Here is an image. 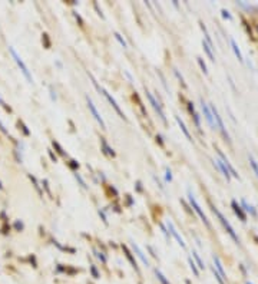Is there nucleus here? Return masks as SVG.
Listing matches in <instances>:
<instances>
[{"instance_id": "obj_1", "label": "nucleus", "mask_w": 258, "mask_h": 284, "mask_svg": "<svg viewBox=\"0 0 258 284\" xmlns=\"http://www.w3.org/2000/svg\"><path fill=\"white\" fill-rule=\"evenodd\" d=\"M212 211H214V214H215V215L218 217V219H219V222H221V224L224 225V228L226 229V232H228V234L231 235V238H232V240L235 241L236 244H239V238H238V235H236V234H235V231H234V228H232V225L229 224V221H228V219H226L225 217H224V215H222V214L219 212V209H218V208L212 207Z\"/></svg>"}, {"instance_id": "obj_2", "label": "nucleus", "mask_w": 258, "mask_h": 284, "mask_svg": "<svg viewBox=\"0 0 258 284\" xmlns=\"http://www.w3.org/2000/svg\"><path fill=\"white\" fill-rule=\"evenodd\" d=\"M92 80H93V85L96 86V89H97V90H99V92H102V95H103V96H105V98L108 99V102H109V103L112 105V108H113V109L116 110V113H118V115H119V116H120V118H125V115H123V112H122V109L119 108V105H118V103H116V100H115V99L112 98V96H110V95L108 93V92H106V90H105V89H103V87H100V86H99V85H97V82H96V80H95V79H93V77H92Z\"/></svg>"}, {"instance_id": "obj_3", "label": "nucleus", "mask_w": 258, "mask_h": 284, "mask_svg": "<svg viewBox=\"0 0 258 284\" xmlns=\"http://www.w3.org/2000/svg\"><path fill=\"white\" fill-rule=\"evenodd\" d=\"M188 199H189V202H191V205H192V208L198 212V215L201 217V219L205 222V225L208 227V228H211V224H209V221H208V218H206V215L204 214V211H202V208L199 207V204L196 202V199H195V197L192 195V192L191 191H188Z\"/></svg>"}, {"instance_id": "obj_4", "label": "nucleus", "mask_w": 258, "mask_h": 284, "mask_svg": "<svg viewBox=\"0 0 258 284\" xmlns=\"http://www.w3.org/2000/svg\"><path fill=\"white\" fill-rule=\"evenodd\" d=\"M209 109H211V112H212V116H214V119H215L216 128H219V131L222 132L224 138H225L226 141H229V135H228V132H226L225 126H224V122H222V119H221V116H219V113H218L216 108H215L214 105H211V106H209Z\"/></svg>"}, {"instance_id": "obj_5", "label": "nucleus", "mask_w": 258, "mask_h": 284, "mask_svg": "<svg viewBox=\"0 0 258 284\" xmlns=\"http://www.w3.org/2000/svg\"><path fill=\"white\" fill-rule=\"evenodd\" d=\"M86 102H87V108H89V110L92 112V115H93V118L97 120V123L100 125V128H103L105 129V122H103V119H102V116H100V113L97 112L96 109V106L93 105V102H92V99L89 98V96H86Z\"/></svg>"}, {"instance_id": "obj_6", "label": "nucleus", "mask_w": 258, "mask_h": 284, "mask_svg": "<svg viewBox=\"0 0 258 284\" xmlns=\"http://www.w3.org/2000/svg\"><path fill=\"white\" fill-rule=\"evenodd\" d=\"M201 108H202V112H204V116H205V119H206V122L209 123V126H211L212 129H215V128H216V123H215V120H214L212 112L209 109V106L204 102V99H201Z\"/></svg>"}, {"instance_id": "obj_7", "label": "nucleus", "mask_w": 258, "mask_h": 284, "mask_svg": "<svg viewBox=\"0 0 258 284\" xmlns=\"http://www.w3.org/2000/svg\"><path fill=\"white\" fill-rule=\"evenodd\" d=\"M146 96H148V99H149V102H150V105L153 106V109L158 112V115H159V118H161L163 122H166V118H165V112H163V109H162V106L159 105V102H156V99L153 98L152 95H150L149 92H146Z\"/></svg>"}, {"instance_id": "obj_8", "label": "nucleus", "mask_w": 258, "mask_h": 284, "mask_svg": "<svg viewBox=\"0 0 258 284\" xmlns=\"http://www.w3.org/2000/svg\"><path fill=\"white\" fill-rule=\"evenodd\" d=\"M166 225H168V229L171 231V234H172V235H173V237H175V240L178 241V244H179V245H181L182 248H185V242H183L182 237H181V235L178 234V231L175 229V227H173V224H172L171 221H168V222H166Z\"/></svg>"}, {"instance_id": "obj_9", "label": "nucleus", "mask_w": 258, "mask_h": 284, "mask_svg": "<svg viewBox=\"0 0 258 284\" xmlns=\"http://www.w3.org/2000/svg\"><path fill=\"white\" fill-rule=\"evenodd\" d=\"M218 155L221 156V161H222V162H224V164L226 165V168H228V171H229V174L232 175V176H235V178H239V175L236 174V171H235V169H234V166H232V165L229 164V161L226 159V156H225V155H224V153H222V152H221L219 149H218Z\"/></svg>"}, {"instance_id": "obj_10", "label": "nucleus", "mask_w": 258, "mask_h": 284, "mask_svg": "<svg viewBox=\"0 0 258 284\" xmlns=\"http://www.w3.org/2000/svg\"><path fill=\"white\" fill-rule=\"evenodd\" d=\"M214 165L219 168V171H221V172L224 174V176H225L226 179H229V178H231V174H229V171H228L226 165L224 164V162H222L221 159H215V161H214Z\"/></svg>"}, {"instance_id": "obj_11", "label": "nucleus", "mask_w": 258, "mask_h": 284, "mask_svg": "<svg viewBox=\"0 0 258 284\" xmlns=\"http://www.w3.org/2000/svg\"><path fill=\"white\" fill-rule=\"evenodd\" d=\"M11 53H13V56H14V59H16V62L19 63V66H20V69H22V72L24 73V76H26V77H27V79H29V80H30V82H32V76H30V73H29V70H27V67L24 66V63H23V62H22V60H20V57H19V56L16 55V52H14V50H11Z\"/></svg>"}, {"instance_id": "obj_12", "label": "nucleus", "mask_w": 258, "mask_h": 284, "mask_svg": "<svg viewBox=\"0 0 258 284\" xmlns=\"http://www.w3.org/2000/svg\"><path fill=\"white\" fill-rule=\"evenodd\" d=\"M231 205H232V208H234V211H235V214H236V215H238V217H239V219L245 222V221H247V215L244 214V211H242V208H241V207H239V205H238V204H236V201H232V202H231Z\"/></svg>"}, {"instance_id": "obj_13", "label": "nucleus", "mask_w": 258, "mask_h": 284, "mask_svg": "<svg viewBox=\"0 0 258 284\" xmlns=\"http://www.w3.org/2000/svg\"><path fill=\"white\" fill-rule=\"evenodd\" d=\"M132 248H133V251L138 254V257H139L140 260H142V262H143V264L148 267V265H149V261H148V258L145 257V254L142 252V250H140V248L138 247V245H136V244H135V242H132Z\"/></svg>"}, {"instance_id": "obj_14", "label": "nucleus", "mask_w": 258, "mask_h": 284, "mask_svg": "<svg viewBox=\"0 0 258 284\" xmlns=\"http://www.w3.org/2000/svg\"><path fill=\"white\" fill-rule=\"evenodd\" d=\"M212 260H214L215 265H216V271H218L219 275L222 277V280H226V274H225V271H224V268H222V264H221V261H219L218 255H214V257H212Z\"/></svg>"}, {"instance_id": "obj_15", "label": "nucleus", "mask_w": 258, "mask_h": 284, "mask_svg": "<svg viewBox=\"0 0 258 284\" xmlns=\"http://www.w3.org/2000/svg\"><path fill=\"white\" fill-rule=\"evenodd\" d=\"M175 119H176V122H178V125H179V128L182 129V132H183V135L189 139V141H192V138H191V133H189V131L186 129V126H185V123H183L182 120H181V118L178 116V115H175Z\"/></svg>"}, {"instance_id": "obj_16", "label": "nucleus", "mask_w": 258, "mask_h": 284, "mask_svg": "<svg viewBox=\"0 0 258 284\" xmlns=\"http://www.w3.org/2000/svg\"><path fill=\"white\" fill-rule=\"evenodd\" d=\"M231 46H232V50H234L235 56L238 57V60H239V62H242L244 59H242V55H241V50L238 49V44H236V42L234 40V39H231Z\"/></svg>"}, {"instance_id": "obj_17", "label": "nucleus", "mask_w": 258, "mask_h": 284, "mask_svg": "<svg viewBox=\"0 0 258 284\" xmlns=\"http://www.w3.org/2000/svg\"><path fill=\"white\" fill-rule=\"evenodd\" d=\"M241 204H242V207H244V209H245V211H248V212H249V214H251L252 217H257V212H255V209H254V208L251 207V205H248V204H247V201H245V199H242V201H241Z\"/></svg>"}, {"instance_id": "obj_18", "label": "nucleus", "mask_w": 258, "mask_h": 284, "mask_svg": "<svg viewBox=\"0 0 258 284\" xmlns=\"http://www.w3.org/2000/svg\"><path fill=\"white\" fill-rule=\"evenodd\" d=\"M248 159H249V165L252 166V169H254V172H255V175L258 178V162L255 161V158L252 155H248Z\"/></svg>"}, {"instance_id": "obj_19", "label": "nucleus", "mask_w": 258, "mask_h": 284, "mask_svg": "<svg viewBox=\"0 0 258 284\" xmlns=\"http://www.w3.org/2000/svg\"><path fill=\"white\" fill-rule=\"evenodd\" d=\"M202 46H204V50H205V52H206V55L209 56V59H211V60L214 62V60H215V57H214V53H212V49L209 47V44L206 43V42H204V40H202Z\"/></svg>"}, {"instance_id": "obj_20", "label": "nucleus", "mask_w": 258, "mask_h": 284, "mask_svg": "<svg viewBox=\"0 0 258 284\" xmlns=\"http://www.w3.org/2000/svg\"><path fill=\"white\" fill-rule=\"evenodd\" d=\"M155 274H156V277H158V280H159V281H161L162 284H171V283H169V281H168V280H166V278H165V275H163V274H162L161 271H158V270H155Z\"/></svg>"}, {"instance_id": "obj_21", "label": "nucleus", "mask_w": 258, "mask_h": 284, "mask_svg": "<svg viewBox=\"0 0 258 284\" xmlns=\"http://www.w3.org/2000/svg\"><path fill=\"white\" fill-rule=\"evenodd\" d=\"M188 261H189V265H191V270H192V271H194V274H195V275L198 277V275H199V271H198V268H196V265H195V262L192 261V258H191V257L188 258Z\"/></svg>"}, {"instance_id": "obj_22", "label": "nucleus", "mask_w": 258, "mask_h": 284, "mask_svg": "<svg viewBox=\"0 0 258 284\" xmlns=\"http://www.w3.org/2000/svg\"><path fill=\"white\" fill-rule=\"evenodd\" d=\"M192 257L195 258V260H196V262H198V267H199V268H204V267H205L204 262H202V260L199 258V255H198V254H196L195 251H192Z\"/></svg>"}, {"instance_id": "obj_23", "label": "nucleus", "mask_w": 258, "mask_h": 284, "mask_svg": "<svg viewBox=\"0 0 258 284\" xmlns=\"http://www.w3.org/2000/svg\"><path fill=\"white\" fill-rule=\"evenodd\" d=\"M196 60H198V63H199V66H201L202 72L206 75V73H208V70H206V65H205V62L202 60V57H196Z\"/></svg>"}, {"instance_id": "obj_24", "label": "nucleus", "mask_w": 258, "mask_h": 284, "mask_svg": "<svg viewBox=\"0 0 258 284\" xmlns=\"http://www.w3.org/2000/svg\"><path fill=\"white\" fill-rule=\"evenodd\" d=\"M212 273H214L215 278H216V281H218V283H219V284H225V283H224V280H222V277L219 275V273L215 270V267H212Z\"/></svg>"}, {"instance_id": "obj_25", "label": "nucleus", "mask_w": 258, "mask_h": 284, "mask_svg": "<svg viewBox=\"0 0 258 284\" xmlns=\"http://www.w3.org/2000/svg\"><path fill=\"white\" fill-rule=\"evenodd\" d=\"M123 251H125V254H126V257H128L129 260H130V262H132V265H133V267L136 268V262L133 261V258H132V255H130V252L128 251V248H126V247H123Z\"/></svg>"}, {"instance_id": "obj_26", "label": "nucleus", "mask_w": 258, "mask_h": 284, "mask_svg": "<svg viewBox=\"0 0 258 284\" xmlns=\"http://www.w3.org/2000/svg\"><path fill=\"white\" fill-rule=\"evenodd\" d=\"M102 145H103V148L106 149V152L109 153V155H112V156L115 155V152H113V149H110V148L108 146V143H106V142H105V139H102Z\"/></svg>"}, {"instance_id": "obj_27", "label": "nucleus", "mask_w": 258, "mask_h": 284, "mask_svg": "<svg viewBox=\"0 0 258 284\" xmlns=\"http://www.w3.org/2000/svg\"><path fill=\"white\" fill-rule=\"evenodd\" d=\"M194 120H195V125L198 126V129H201V122H199V115L198 113H194Z\"/></svg>"}, {"instance_id": "obj_28", "label": "nucleus", "mask_w": 258, "mask_h": 284, "mask_svg": "<svg viewBox=\"0 0 258 284\" xmlns=\"http://www.w3.org/2000/svg\"><path fill=\"white\" fill-rule=\"evenodd\" d=\"M115 37H116V39H118V40H119V43L122 44V46H123V47H126V42H125V40H123V39H122V36H120V34H119V33H115Z\"/></svg>"}, {"instance_id": "obj_29", "label": "nucleus", "mask_w": 258, "mask_h": 284, "mask_svg": "<svg viewBox=\"0 0 258 284\" xmlns=\"http://www.w3.org/2000/svg\"><path fill=\"white\" fill-rule=\"evenodd\" d=\"M75 176H76V179L79 181V184H80V185L83 186V188H87V185L85 184V181L82 179V176H80V175H79V174H75Z\"/></svg>"}, {"instance_id": "obj_30", "label": "nucleus", "mask_w": 258, "mask_h": 284, "mask_svg": "<svg viewBox=\"0 0 258 284\" xmlns=\"http://www.w3.org/2000/svg\"><path fill=\"white\" fill-rule=\"evenodd\" d=\"M221 13H222V17H224V19H228V20H231V19H232V17H231V14H229V13H228L225 9H222V10H221Z\"/></svg>"}, {"instance_id": "obj_31", "label": "nucleus", "mask_w": 258, "mask_h": 284, "mask_svg": "<svg viewBox=\"0 0 258 284\" xmlns=\"http://www.w3.org/2000/svg\"><path fill=\"white\" fill-rule=\"evenodd\" d=\"M161 229H162V232H163V234H165V237H166V238H168V240H169V235H168V231H166V228H165V227H163V225H162V224H161Z\"/></svg>"}, {"instance_id": "obj_32", "label": "nucleus", "mask_w": 258, "mask_h": 284, "mask_svg": "<svg viewBox=\"0 0 258 284\" xmlns=\"http://www.w3.org/2000/svg\"><path fill=\"white\" fill-rule=\"evenodd\" d=\"M166 181H172V174L169 169H166Z\"/></svg>"}, {"instance_id": "obj_33", "label": "nucleus", "mask_w": 258, "mask_h": 284, "mask_svg": "<svg viewBox=\"0 0 258 284\" xmlns=\"http://www.w3.org/2000/svg\"><path fill=\"white\" fill-rule=\"evenodd\" d=\"M247 284H251V283H247Z\"/></svg>"}]
</instances>
